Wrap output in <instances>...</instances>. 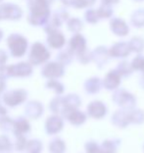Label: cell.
Listing matches in <instances>:
<instances>
[{"label":"cell","mask_w":144,"mask_h":153,"mask_svg":"<svg viewBox=\"0 0 144 153\" xmlns=\"http://www.w3.org/2000/svg\"><path fill=\"white\" fill-rule=\"evenodd\" d=\"M48 53L46 49L42 46L40 43H36L33 48V52H31L30 59L34 64L41 63L42 61H44L45 59H47Z\"/></svg>","instance_id":"obj_2"},{"label":"cell","mask_w":144,"mask_h":153,"mask_svg":"<svg viewBox=\"0 0 144 153\" xmlns=\"http://www.w3.org/2000/svg\"><path fill=\"white\" fill-rule=\"evenodd\" d=\"M9 44L13 51V54L15 56H21V55H23L27 47L26 40L23 37H17L14 36L12 37H10Z\"/></svg>","instance_id":"obj_1"}]
</instances>
